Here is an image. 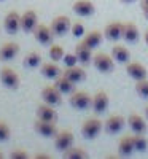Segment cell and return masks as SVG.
<instances>
[{"label":"cell","instance_id":"6da1fadb","mask_svg":"<svg viewBox=\"0 0 148 159\" xmlns=\"http://www.w3.org/2000/svg\"><path fill=\"white\" fill-rule=\"evenodd\" d=\"M92 64L100 73H110L115 69V59L105 52H96L92 56Z\"/></svg>","mask_w":148,"mask_h":159},{"label":"cell","instance_id":"7a4b0ae2","mask_svg":"<svg viewBox=\"0 0 148 159\" xmlns=\"http://www.w3.org/2000/svg\"><path fill=\"white\" fill-rule=\"evenodd\" d=\"M70 105L75 108V110H88L92 107V97L85 91H76V92H72L70 96Z\"/></svg>","mask_w":148,"mask_h":159},{"label":"cell","instance_id":"3957f363","mask_svg":"<svg viewBox=\"0 0 148 159\" xmlns=\"http://www.w3.org/2000/svg\"><path fill=\"white\" fill-rule=\"evenodd\" d=\"M100 130H102V121L100 119L89 118L81 126V135L85 139H88V140H92V139H96L100 134Z\"/></svg>","mask_w":148,"mask_h":159},{"label":"cell","instance_id":"277c9868","mask_svg":"<svg viewBox=\"0 0 148 159\" xmlns=\"http://www.w3.org/2000/svg\"><path fill=\"white\" fill-rule=\"evenodd\" d=\"M70 29H72V21L65 15L56 16L51 21V30H53V34H54V37H64Z\"/></svg>","mask_w":148,"mask_h":159},{"label":"cell","instance_id":"5b68a950","mask_svg":"<svg viewBox=\"0 0 148 159\" xmlns=\"http://www.w3.org/2000/svg\"><path fill=\"white\" fill-rule=\"evenodd\" d=\"M0 81H2L3 86H7L8 89H18L19 84H21V78L13 69L3 67L0 70Z\"/></svg>","mask_w":148,"mask_h":159},{"label":"cell","instance_id":"8992f818","mask_svg":"<svg viewBox=\"0 0 148 159\" xmlns=\"http://www.w3.org/2000/svg\"><path fill=\"white\" fill-rule=\"evenodd\" d=\"M3 29L10 35H16L21 30V15L18 11H10L3 19Z\"/></svg>","mask_w":148,"mask_h":159},{"label":"cell","instance_id":"52a82bcc","mask_svg":"<svg viewBox=\"0 0 148 159\" xmlns=\"http://www.w3.org/2000/svg\"><path fill=\"white\" fill-rule=\"evenodd\" d=\"M34 37L40 45L48 46V45H53V37H54V34H53L51 27H48V25L37 24V27L34 29Z\"/></svg>","mask_w":148,"mask_h":159},{"label":"cell","instance_id":"ba28073f","mask_svg":"<svg viewBox=\"0 0 148 159\" xmlns=\"http://www.w3.org/2000/svg\"><path fill=\"white\" fill-rule=\"evenodd\" d=\"M34 129L35 132H38L42 137H56L58 134V127H56V123L53 121H45V119H38L34 124Z\"/></svg>","mask_w":148,"mask_h":159},{"label":"cell","instance_id":"9c48e42d","mask_svg":"<svg viewBox=\"0 0 148 159\" xmlns=\"http://www.w3.org/2000/svg\"><path fill=\"white\" fill-rule=\"evenodd\" d=\"M73 140H75V137H73V134L70 130H61L54 137V147L59 151L64 153L65 150H69L70 147H73Z\"/></svg>","mask_w":148,"mask_h":159},{"label":"cell","instance_id":"30bf717a","mask_svg":"<svg viewBox=\"0 0 148 159\" xmlns=\"http://www.w3.org/2000/svg\"><path fill=\"white\" fill-rule=\"evenodd\" d=\"M42 99L48 105H59L62 102V92L56 86H46L42 89Z\"/></svg>","mask_w":148,"mask_h":159},{"label":"cell","instance_id":"8fae6325","mask_svg":"<svg viewBox=\"0 0 148 159\" xmlns=\"http://www.w3.org/2000/svg\"><path fill=\"white\" fill-rule=\"evenodd\" d=\"M124 124H126L124 116H121V115H112L104 123V129H105L107 134H112L113 135V134H118V132L124 127Z\"/></svg>","mask_w":148,"mask_h":159},{"label":"cell","instance_id":"7c38bea8","mask_svg":"<svg viewBox=\"0 0 148 159\" xmlns=\"http://www.w3.org/2000/svg\"><path fill=\"white\" fill-rule=\"evenodd\" d=\"M123 27H124V22H119V21L109 22L104 30L105 38H109L110 42H118L119 38H123Z\"/></svg>","mask_w":148,"mask_h":159},{"label":"cell","instance_id":"4fadbf2b","mask_svg":"<svg viewBox=\"0 0 148 159\" xmlns=\"http://www.w3.org/2000/svg\"><path fill=\"white\" fill-rule=\"evenodd\" d=\"M37 24H38V18H37V13L34 10H25L21 15V30L34 32Z\"/></svg>","mask_w":148,"mask_h":159},{"label":"cell","instance_id":"5bb4252c","mask_svg":"<svg viewBox=\"0 0 148 159\" xmlns=\"http://www.w3.org/2000/svg\"><path fill=\"white\" fill-rule=\"evenodd\" d=\"M72 10L75 11V15L81 16V18H86V16H91L94 15L96 11V7L91 0H76V2L72 5Z\"/></svg>","mask_w":148,"mask_h":159},{"label":"cell","instance_id":"9a60e30c","mask_svg":"<svg viewBox=\"0 0 148 159\" xmlns=\"http://www.w3.org/2000/svg\"><path fill=\"white\" fill-rule=\"evenodd\" d=\"M91 108L94 110L96 115H102L107 111V108H109V96H107L105 91H99L92 97V107Z\"/></svg>","mask_w":148,"mask_h":159},{"label":"cell","instance_id":"2e32d148","mask_svg":"<svg viewBox=\"0 0 148 159\" xmlns=\"http://www.w3.org/2000/svg\"><path fill=\"white\" fill-rule=\"evenodd\" d=\"M126 73L132 78L139 81V80H145L148 76V72L145 69V65L139 64V62H127L126 64Z\"/></svg>","mask_w":148,"mask_h":159},{"label":"cell","instance_id":"e0dca14e","mask_svg":"<svg viewBox=\"0 0 148 159\" xmlns=\"http://www.w3.org/2000/svg\"><path fill=\"white\" fill-rule=\"evenodd\" d=\"M37 118H38V119H45V121L56 123L58 113H56L54 108H53V105L42 103V105H38V107H37Z\"/></svg>","mask_w":148,"mask_h":159},{"label":"cell","instance_id":"ac0fdd59","mask_svg":"<svg viewBox=\"0 0 148 159\" xmlns=\"http://www.w3.org/2000/svg\"><path fill=\"white\" fill-rule=\"evenodd\" d=\"M19 52V45L13 43V42H7L0 46V61H11L13 57H16Z\"/></svg>","mask_w":148,"mask_h":159},{"label":"cell","instance_id":"d6986e66","mask_svg":"<svg viewBox=\"0 0 148 159\" xmlns=\"http://www.w3.org/2000/svg\"><path fill=\"white\" fill-rule=\"evenodd\" d=\"M127 124L132 129V132H136V134H145V132H146V123H145V119L140 115H137V113L129 115Z\"/></svg>","mask_w":148,"mask_h":159},{"label":"cell","instance_id":"ffe728a7","mask_svg":"<svg viewBox=\"0 0 148 159\" xmlns=\"http://www.w3.org/2000/svg\"><path fill=\"white\" fill-rule=\"evenodd\" d=\"M62 75L67 76V78H69L70 81H73L75 84L85 81V78H86V72H85L81 67H76V65H73V67H67V69L62 72Z\"/></svg>","mask_w":148,"mask_h":159},{"label":"cell","instance_id":"44dd1931","mask_svg":"<svg viewBox=\"0 0 148 159\" xmlns=\"http://www.w3.org/2000/svg\"><path fill=\"white\" fill-rule=\"evenodd\" d=\"M75 54H76V57H78V62L80 64H83V65H88L89 62H92V54H91V48L89 46H86L83 42L81 43H78L76 46H75Z\"/></svg>","mask_w":148,"mask_h":159},{"label":"cell","instance_id":"7402d4cb","mask_svg":"<svg viewBox=\"0 0 148 159\" xmlns=\"http://www.w3.org/2000/svg\"><path fill=\"white\" fill-rule=\"evenodd\" d=\"M42 75L48 80H56L62 75V70L59 69V65L56 62H46V64H42V69H40Z\"/></svg>","mask_w":148,"mask_h":159},{"label":"cell","instance_id":"603a6c76","mask_svg":"<svg viewBox=\"0 0 148 159\" xmlns=\"http://www.w3.org/2000/svg\"><path fill=\"white\" fill-rule=\"evenodd\" d=\"M134 151H136V148H134V142H132V135H124L121 137L119 143H118V153L119 156H131Z\"/></svg>","mask_w":148,"mask_h":159},{"label":"cell","instance_id":"cb8c5ba5","mask_svg":"<svg viewBox=\"0 0 148 159\" xmlns=\"http://www.w3.org/2000/svg\"><path fill=\"white\" fill-rule=\"evenodd\" d=\"M123 38L126 40L127 43H136L137 40H139V29H137V25L127 21L124 22V27H123Z\"/></svg>","mask_w":148,"mask_h":159},{"label":"cell","instance_id":"d4e9b609","mask_svg":"<svg viewBox=\"0 0 148 159\" xmlns=\"http://www.w3.org/2000/svg\"><path fill=\"white\" fill-rule=\"evenodd\" d=\"M112 57L119 62V64H127L129 59H131V52L127 48H124L123 45H115L112 48Z\"/></svg>","mask_w":148,"mask_h":159},{"label":"cell","instance_id":"484cf974","mask_svg":"<svg viewBox=\"0 0 148 159\" xmlns=\"http://www.w3.org/2000/svg\"><path fill=\"white\" fill-rule=\"evenodd\" d=\"M54 86L62 92V94H72V92H73V88H75V83H73V81H70V80L67 78V76L61 75L59 78H56Z\"/></svg>","mask_w":148,"mask_h":159},{"label":"cell","instance_id":"4316f807","mask_svg":"<svg viewBox=\"0 0 148 159\" xmlns=\"http://www.w3.org/2000/svg\"><path fill=\"white\" fill-rule=\"evenodd\" d=\"M83 43H85L86 46H89L91 49H92V48H97V46L102 43V34H100L99 30H91L89 34L85 35Z\"/></svg>","mask_w":148,"mask_h":159},{"label":"cell","instance_id":"83f0119b","mask_svg":"<svg viewBox=\"0 0 148 159\" xmlns=\"http://www.w3.org/2000/svg\"><path fill=\"white\" fill-rule=\"evenodd\" d=\"M62 156L67 157V159H86L88 157V153L81 147H70L69 150H65L62 153Z\"/></svg>","mask_w":148,"mask_h":159},{"label":"cell","instance_id":"f1b7e54d","mask_svg":"<svg viewBox=\"0 0 148 159\" xmlns=\"http://www.w3.org/2000/svg\"><path fill=\"white\" fill-rule=\"evenodd\" d=\"M40 64H42V56H40L37 51L29 52V54L24 57V65L29 67V69H37Z\"/></svg>","mask_w":148,"mask_h":159},{"label":"cell","instance_id":"f546056e","mask_svg":"<svg viewBox=\"0 0 148 159\" xmlns=\"http://www.w3.org/2000/svg\"><path fill=\"white\" fill-rule=\"evenodd\" d=\"M132 142H134V148H136V151H140V153L146 151V148H148V142H146V139L143 137V134H136V132H134Z\"/></svg>","mask_w":148,"mask_h":159},{"label":"cell","instance_id":"4dcf8cb0","mask_svg":"<svg viewBox=\"0 0 148 159\" xmlns=\"http://www.w3.org/2000/svg\"><path fill=\"white\" fill-rule=\"evenodd\" d=\"M64 56H65V54H64V48H62L61 45H51V48H49V57H51V61L58 62V61H61Z\"/></svg>","mask_w":148,"mask_h":159},{"label":"cell","instance_id":"1f68e13d","mask_svg":"<svg viewBox=\"0 0 148 159\" xmlns=\"http://www.w3.org/2000/svg\"><path fill=\"white\" fill-rule=\"evenodd\" d=\"M136 92L143 97V99H148V80H139V81H136Z\"/></svg>","mask_w":148,"mask_h":159},{"label":"cell","instance_id":"d6a6232c","mask_svg":"<svg viewBox=\"0 0 148 159\" xmlns=\"http://www.w3.org/2000/svg\"><path fill=\"white\" fill-rule=\"evenodd\" d=\"M11 135V130H10V126L5 123V121H0V142H7Z\"/></svg>","mask_w":148,"mask_h":159},{"label":"cell","instance_id":"836d02e7","mask_svg":"<svg viewBox=\"0 0 148 159\" xmlns=\"http://www.w3.org/2000/svg\"><path fill=\"white\" fill-rule=\"evenodd\" d=\"M72 34L75 37H81L85 34V27H83V24L81 22H72Z\"/></svg>","mask_w":148,"mask_h":159},{"label":"cell","instance_id":"e575fe53","mask_svg":"<svg viewBox=\"0 0 148 159\" xmlns=\"http://www.w3.org/2000/svg\"><path fill=\"white\" fill-rule=\"evenodd\" d=\"M76 62H78V57H76L75 52L73 54H65L64 56V64L67 67H73V65H76Z\"/></svg>","mask_w":148,"mask_h":159},{"label":"cell","instance_id":"d590c367","mask_svg":"<svg viewBox=\"0 0 148 159\" xmlns=\"http://www.w3.org/2000/svg\"><path fill=\"white\" fill-rule=\"evenodd\" d=\"M10 157H11V159H25V157H27V151H25V150H21V148L13 150L11 154H10Z\"/></svg>","mask_w":148,"mask_h":159},{"label":"cell","instance_id":"8d00e7d4","mask_svg":"<svg viewBox=\"0 0 148 159\" xmlns=\"http://www.w3.org/2000/svg\"><path fill=\"white\" fill-rule=\"evenodd\" d=\"M35 157H37V159H48L49 156H48V154H43V153H38V154H35Z\"/></svg>","mask_w":148,"mask_h":159},{"label":"cell","instance_id":"74e56055","mask_svg":"<svg viewBox=\"0 0 148 159\" xmlns=\"http://www.w3.org/2000/svg\"><path fill=\"white\" fill-rule=\"evenodd\" d=\"M142 10H143V16H145V19H148V7H142Z\"/></svg>","mask_w":148,"mask_h":159},{"label":"cell","instance_id":"f35d334b","mask_svg":"<svg viewBox=\"0 0 148 159\" xmlns=\"http://www.w3.org/2000/svg\"><path fill=\"white\" fill-rule=\"evenodd\" d=\"M143 40H145V43L148 45V29H146V32L143 34Z\"/></svg>","mask_w":148,"mask_h":159},{"label":"cell","instance_id":"ab89813d","mask_svg":"<svg viewBox=\"0 0 148 159\" xmlns=\"http://www.w3.org/2000/svg\"><path fill=\"white\" fill-rule=\"evenodd\" d=\"M123 3H132V2H136V0H121Z\"/></svg>","mask_w":148,"mask_h":159},{"label":"cell","instance_id":"60d3db41","mask_svg":"<svg viewBox=\"0 0 148 159\" xmlns=\"http://www.w3.org/2000/svg\"><path fill=\"white\" fill-rule=\"evenodd\" d=\"M142 7H148V0H142Z\"/></svg>","mask_w":148,"mask_h":159},{"label":"cell","instance_id":"b9f144b4","mask_svg":"<svg viewBox=\"0 0 148 159\" xmlns=\"http://www.w3.org/2000/svg\"><path fill=\"white\" fill-rule=\"evenodd\" d=\"M145 116H146V119H148V107L145 108Z\"/></svg>","mask_w":148,"mask_h":159},{"label":"cell","instance_id":"7bdbcfd3","mask_svg":"<svg viewBox=\"0 0 148 159\" xmlns=\"http://www.w3.org/2000/svg\"><path fill=\"white\" fill-rule=\"evenodd\" d=\"M0 157H3V154H2V153H0Z\"/></svg>","mask_w":148,"mask_h":159},{"label":"cell","instance_id":"ee69618b","mask_svg":"<svg viewBox=\"0 0 148 159\" xmlns=\"http://www.w3.org/2000/svg\"><path fill=\"white\" fill-rule=\"evenodd\" d=\"M0 2H3V0H0Z\"/></svg>","mask_w":148,"mask_h":159}]
</instances>
